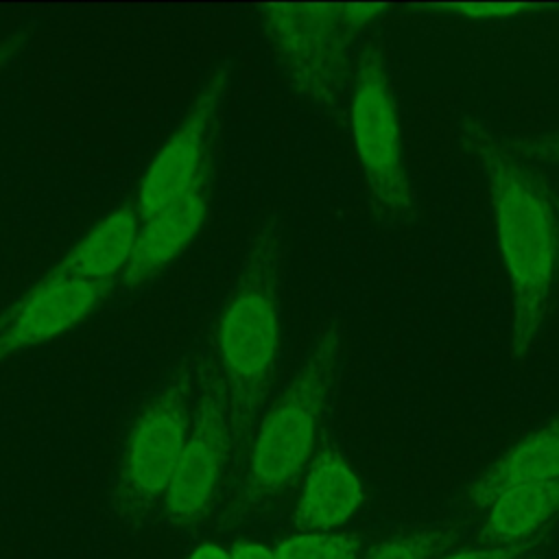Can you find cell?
<instances>
[{"instance_id": "1", "label": "cell", "mask_w": 559, "mask_h": 559, "mask_svg": "<svg viewBox=\"0 0 559 559\" xmlns=\"http://www.w3.org/2000/svg\"><path fill=\"white\" fill-rule=\"evenodd\" d=\"M456 135L487 183L496 242L511 284L509 354L524 362L542 334L559 271L555 194L533 164L518 157L485 120L461 118Z\"/></svg>"}, {"instance_id": "2", "label": "cell", "mask_w": 559, "mask_h": 559, "mask_svg": "<svg viewBox=\"0 0 559 559\" xmlns=\"http://www.w3.org/2000/svg\"><path fill=\"white\" fill-rule=\"evenodd\" d=\"M284 260V223L277 212H271L247 238L214 328V362L227 393L238 459L251 445L280 365Z\"/></svg>"}, {"instance_id": "3", "label": "cell", "mask_w": 559, "mask_h": 559, "mask_svg": "<svg viewBox=\"0 0 559 559\" xmlns=\"http://www.w3.org/2000/svg\"><path fill=\"white\" fill-rule=\"evenodd\" d=\"M345 330L325 321L304 362L258 421L238 487L236 511L253 513L288 491L314 459L317 439L338 380Z\"/></svg>"}, {"instance_id": "4", "label": "cell", "mask_w": 559, "mask_h": 559, "mask_svg": "<svg viewBox=\"0 0 559 559\" xmlns=\"http://www.w3.org/2000/svg\"><path fill=\"white\" fill-rule=\"evenodd\" d=\"M386 4H260L262 33L293 90L328 116L349 105L362 33Z\"/></svg>"}, {"instance_id": "5", "label": "cell", "mask_w": 559, "mask_h": 559, "mask_svg": "<svg viewBox=\"0 0 559 559\" xmlns=\"http://www.w3.org/2000/svg\"><path fill=\"white\" fill-rule=\"evenodd\" d=\"M201 362L194 356L181 358L129 428L109 496L114 518L129 528L142 526L162 509L190 435Z\"/></svg>"}, {"instance_id": "6", "label": "cell", "mask_w": 559, "mask_h": 559, "mask_svg": "<svg viewBox=\"0 0 559 559\" xmlns=\"http://www.w3.org/2000/svg\"><path fill=\"white\" fill-rule=\"evenodd\" d=\"M349 129L367 194L382 221L404 223L417 214L408 179L393 83L384 50L369 41L356 57L349 94Z\"/></svg>"}, {"instance_id": "7", "label": "cell", "mask_w": 559, "mask_h": 559, "mask_svg": "<svg viewBox=\"0 0 559 559\" xmlns=\"http://www.w3.org/2000/svg\"><path fill=\"white\" fill-rule=\"evenodd\" d=\"M231 456L227 393L216 362L203 360L190 435L162 502L164 524L188 528L203 522L216 507Z\"/></svg>"}, {"instance_id": "8", "label": "cell", "mask_w": 559, "mask_h": 559, "mask_svg": "<svg viewBox=\"0 0 559 559\" xmlns=\"http://www.w3.org/2000/svg\"><path fill=\"white\" fill-rule=\"evenodd\" d=\"M229 76V66L212 70L192 98L183 120L146 168L135 199L140 221H146L212 175L214 144L227 103Z\"/></svg>"}, {"instance_id": "9", "label": "cell", "mask_w": 559, "mask_h": 559, "mask_svg": "<svg viewBox=\"0 0 559 559\" xmlns=\"http://www.w3.org/2000/svg\"><path fill=\"white\" fill-rule=\"evenodd\" d=\"M114 282L39 277L28 293L0 312V362L87 319L107 299Z\"/></svg>"}, {"instance_id": "10", "label": "cell", "mask_w": 559, "mask_h": 559, "mask_svg": "<svg viewBox=\"0 0 559 559\" xmlns=\"http://www.w3.org/2000/svg\"><path fill=\"white\" fill-rule=\"evenodd\" d=\"M212 175L194 186L183 197L175 199L146 221L138 229L133 253L120 273L122 288L133 290L159 275L201 231L210 214Z\"/></svg>"}, {"instance_id": "11", "label": "cell", "mask_w": 559, "mask_h": 559, "mask_svg": "<svg viewBox=\"0 0 559 559\" xmlns=\"http://www.w3.org/2000/svg\"><path fill=\"white\" fill-rule=\"evenodd\" d=\"M365 487L336 448L314 454L295 504L293 522L301 533H330L345 524L362 504Z\"/></svg>"}, {"instance_id": "12", "label": "cell", "mask_w": 559, "mask_h": 559, "mask_svg": "<svg viewBox=\"0 0 559 559\" xmlns=\"http://www.w3.org/2000/svg\"><path fill=\"white\" fill-rule=\"evenodd\" d=\"M546 480H559V419L544 421L502 452L469 483L465 496L485 511L502 493Z\"/></svg>"}, {"instance_id": "13", "label": "cell", "mask_w": 559, "mask_h": 559, "mask_svg": "<svg viewBox=\"0 0 559 559\" xmlns=\"http://www.w3.org/2000/svg\"><path fill=\"white\" fill-rule=\"evenodd\" d=\"M138 229L135 203H124L98 221L46 275L83 282L116 280L133 253Z\"/></svg>"}, {"instance_id": "14", "label": "cell", "mask_w": 559, "mask_h": 559, "mask_svg": "<svg viewBox=\"0 0 559 559\" xmlns=\"http://www.w3.org/2000/svg\"><path fill=\"white\" fill-rule=\"evenodd\" d=\"M559 515V480L515 487L485 509L478 539L487 546L522 544Z\"/></svg>"}, {"instance_id": "15", "label": "cell", "mask_w": 559, "mask_h": 559, "mask_svg": "<svg viewBox=\"0 0 559 559\" xmlns=\"http://www.w3.org/2000/svg\"><path fill=\"white\" fill-rule=\"evenodd\" d=\"M360 539L349 533H299L275 548V559H358Z\"/></svg>"}, {"instance_id": "16", "label": "cell", "mask_w": 559, "mask_h": 559, "mask_svg": "<svg viewBox=\"0 0 559 559\" xmlns=\"http://www.w3.org/2000/svg\"><path fill=\"white\" fill-rule=\"evenodd\" d=\"M452 542L454 533L448 528H424L380 542L360 559H432Z\"/></svg>"}, {"instance_id": "17", "label": "cell", "mask_w": 559, "mask_h": 559, "mask_svg": "<svg viewBox=\"0 0 559 559\" xmlns=\"http://www.w3.org/2000/svg\"><path fill=\"white\" fill-rule=\"evenodd\" d=\"M507 146L528 164L559 166V127L535 133H502Z\"/></svg>"}, {"instance_id": "18", "label": "cell", "mask_w": 559, "mask_h": 559, "mask_svg": "<svg viewBox=\"0 0 559 559\" xmlns=\"http://www.w3.org/2000/svg\"><path fill=\"white\" fill-rule=\"evenodd\" d=\"M432 9L454 13L463 20H507L539 7L524 4V2H452V4H432Z\"/></svg>"}, {"instance_id": "19", "label": "cell", "mask_w": 559, "mask_h": 559, "mask_svg": "<svg viewBox=\"0 0 559 559\" xmlns=\"http://www.w3.org/2000/svg\"><path fill=\"white\" fill-rule=\"evenodd\" d=\"M526 542L522 544H509V546H493V548H474V550H459L452 555H445L441 559H520L526 550Z\"/></svg>"}, {"instance_id": "20", "label": "cell", "mask_w": 559, "mask_h": 559, "mask_svg": "<svg viewBox=\"0 0 559 559\" xmlns=\"http://www.w3.org/2000/svg\"><path fill=\"white\" fill-rule=\"evenodd\" d=\"M31 35H33V26H22V28L9 33L0 41V72L20 55V50L28 44Z\"/></svg>"}, {"instance_id": "21", "label": "cell", "mask_w": 559, "mask_h": 559, "mask_svg": "<svg viewBox=\"0 0 559 559\" xmlns=\"http://www.w3.org/2000/svg\"><path fill=\"white\" fill-rule=\"evenodd\" d=\"M231 559H275V550L255 544V542H238L231 546Z\"/></svg>"}, {"instance_id": "22", "label": "cell", "mask_w": 559, "mask_h": 559, "mask_svg": "<svg viewBox=\"0 0 559 559\" xmlns=\"http://www.w3.org/2000/svg\"><path fill=\"white\" fill-rule=\"evenodd\" d=\"M188 559H231V552L214 542H203L188 555Z\"/></svg>"}, {"instance_id": "23", "label": "cell", "mask_w": 559, "mask_h": 559, "mask_svg": "<svg viewBox=\"0 0 559 559\" xmlns=\"http://www.w3.org/2000/svg\"><path fill=\"white\" fill-rule=\"evenodd\" d=\"M555 205H557V216H559V197L555 194Z\"/></svg>"}]
</instances>
